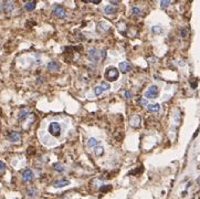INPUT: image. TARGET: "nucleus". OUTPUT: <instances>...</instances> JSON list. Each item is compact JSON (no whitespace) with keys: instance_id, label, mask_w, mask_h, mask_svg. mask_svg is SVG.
<instances>
[{"instance_id":"f257e3e1","label":"nucleus","mask_w":200,"mask_h":199,"mask_svg":"<svg viewBox=\"0 0 200 199\" xmlns=\"http://www.w3.org/2000/svg\"><path fill=\"white\" fill-rule=\"evenodd\" d=\"M119 77V73H118V70L116 67H107L105 71V79L109 82H114L116 80L118 79Z\"/></svg>"},{"instance_id":"f03ea898","label":"nucleus","mask_w":200,"mask_h":199,"mask_svg":"<svg viewBox=\"0 0 200 199\" xmlns=\"http://www.w3.org/2000/svg\"><path fill=\"white\" fill-rule=\"evenodd\" d=\"M49 133L54 136V137H59L61 134V126L59 123L57 122H52L50 125H49Z\"/></svg>"},{"instance_id":"7ed1b4c3","label":"nucleus","mask_w":200,"mask_h":199,"mask_svg":"<svg viewBox=\"0 0 200 199\" xmlns=\"http://www.w3.org/2000/svg\"><path fill=\"white\" fill-rule=\"evenodd\" d=\"M158 93H159V91H158V87L156 85H150L148 87V90L146 91L145 93V96L146 98H157V95Z\"/></svg>"},{"instance_id":"20e7f679","label":"nucleus","mask_w":200,"mask_h":199,"mask_svg":"<svg viewBox=\"0 0 200 199\" xmlns=\"http://www.w3.org/2000/svg\"><path fill=\"white\" fill-rule=\"evenodd\" d=\"M33 179V172L31 169H26L22 173V181L23 183H30Z\"/></svg>"},{"instance_id":"39448f33","label":"nucleus","mask_w":200,"mask_h":199,"mask_svg":"<svg viewBox=\"0 0 200 199\" xmlns=\"http://www.w3.org/2000/svg\"><path fill=\"white\" fill-rule=\"evenodd\" d=\"M53 15H57V17L60 18V19H63V18L67 17L65 10H64L61 6H55L54 8H53Z\"/></svg>"},{"instance_id":"423d86ee","label":"nucleus","mask_w":200,"mask_h":199,"mask_svg":"<svg viewBox=\"0 0 200 199\" xmlns=\"http://www.w3.org/2000/svg\"><path fill=\"white\" fill-rule=\"evenodd\" d=\"M88 55L90 60H92L93 62H97L98 59H100V54H98V51H97L95 48H91V49L88 51Z\"/></svg>"},{"instance_id":"0eeeda50","label":"nucleus","mask_w":200,"mask_h":199,"mask_svg":"<svg viewBox=\"0 0 200 199\" xmlns=\"http://www.w3.org/2000/svg\"><path fill=\"white\" fill-rule=\"evenodd\" d=\"M8 138H9V141L12 142V143H17V142L20 141L21 135H20V133H18V132H11L9 134V136H8Z\"/></svg>"},{"instance_id":"6e6552de","label":"nucleus","mask_w":200,"mask_h":199,"mask_svg":"<svg viewBox=\"0 0 200 199\" xmlns=\"http://www.w3.org/2000/svg\"><path fill=\"white\" fill-rule=\"evenodd\" d=\"M118 67H119V70H121L122 73H127L130 71V64L128 62H121Z\"/></svg>"},{"instance_id":"1a4fd4ad","label":"nucleus","mask_w":200,"mask_h":199,"mask_svg":"<svg viewBox=\"0 0 200 199\" xmlns=\"http://www.w3.org/2000/svg\"><path fill=\"white\" fill-rule=\"evenodd\" d=\"M129 124H130V126H133V127H140V117L138 116V115H135V116H133L132 118H130Z\"/></svg>"},{"instance_id":"9d476101","label":"nucleus","mask_w":200,"mask_h":199,"mask_svg":"<svg viewBox=\"0 0 200 199\" xmlns=\"http://www.w3.org/2000/svg\"><path fill=\"white\" fill-rule=\"evenodd\" d=\"M67 185H70V181L65 180V179H61V180L55 181L54 184H53V187L54 188H62V187L67 186Z\"/></svg>"},{"instance_id":"9b49d317","label":"nucleus","mask_w":200,"mask_h":199,"mask_svg":"<svg viewBox=\"0 0 200 199\" xmlns=\"http://www.w3.org/2000/svg\"><path fill=\"white\" fill-rule=\"evenodd\" d=\"M3 10L6 11V12H11L12 10H13V2L8 0L6 2L3 3Z\"/></svg>"},{"instance_id":"f8f14e48","label":"nucleus","mask_w":200,"mask_h":199,"mask_svg":"<svg viewBox=\"0 0 200 199\" xmlns=\"http://www.w3.org/2000/svg\"><path fill=\"white\" fill-rule=\"evenodd\" d=\"M116 11H117V9L114 8L113 6H106L105 8H104V12H105V15H115Z\"/></svg>"},{"instance_id":"ddd939ff","label":"nucleus","mask_w":200,"mask_h":199,"mask_svg":"<svg viewBox=\"0 0 200 199\" xmlns=\"http://www.w3.org/2000/svg\"><path fill=\"white\" fill-rule=\"evenodd\" d=\"M47 69H48L49 71H52V72H54V71H58L59 69H60V67H59V64L57 63V62L52 61V62H50V63H48V65H47Z\"/></svg>"},{"instance_id":"4468645a","label":"nucleus","mask_w":200,"mask_h":199,"mask_svg":"<svg viewBox=\"0 0 200 199\" xmlns=\"http://www.w3.org/2000/svg\"><path fill=\"white\" fill-rule=\"evenodd\" d=\"M146 108H147V111L150 112V113H155V112H158V111H159L160 106H159V104H148L146 106Z\"/></svg>"},{"instance_id":"2eb2a0df","label":"nucleus","mask_w":200,"mask_h":199,"mask_svg":"<svg viewBox=\"0 0 200 199\" xmlns=\"http://www.w3.org/2000/svg\"><path fill=\"white\" fill-rule=\"evenodd\" d=\"M36 3L34 1H31V2H28L24 5V9L27 10V11H32V10L36 9Z\"/></svg>"},{"instance_id":"dca6fc26","label":"nucleus","mask_w":200,"mask_h":199,"mask_svg":"<svg viewBox=\"0 0 200 199\" xmlns=\"http://www.w3.org/2000/svg\"><path fill=\"white\" fill-rule=\"evenodd\" d=\"M104 153V148L102 146H98L97 145L96 147H94V155L95 156H102Z\"/></svg>"},{"instance_id":"f3484780","label":"nucleus","mask_w":200,"mask_h":199,"mask_svg":"<svg viewBox=\"0 0 200 199\" xmlns=\"http://www.w3.org/2000/svg\"><path fill=\"white\" fill-rule=\"evenodd\" d=\"M97 146V141L95 139L94 137H91L88 138V147H90V148H94V147Z\"/></svg>"},{"instance_id":"a211bd4d","label":"nucleus","mask_w":200,"mask_h":199,"mask_svg":"<svg viewBox=\"0 0 200 199\" xmlns=\"http://www.w3.org/2000/svg\"><path fill=\"white\" fill-rule=\"evenodd\" d=\"M29 110L28 108H24V110H22L20 113H19V119H26L28 117V115H29Z\"/></svg>"},{"instance_id":"6ab92c4d","label":"nucleus","mask_w":200,"mask_h":199,"mask_svg":"<svg viewBox=\"0 0 200 199\" xmlns=\"http://www.w3.org/2000/svg\"><path fill=\"white\" fill-rule=\"evenodd\" d=\"M98 29H100L102 32H106V31L109 30V26L106 25L105 22H100V23H98Z\"/></svg>"},{"instance_id":"aec40b11","label":"nucleus","mask_w":200,"mask_h":199,"mask_svg":"<svg viewBox=\"0 0 200 199\" xmlns=\"http://www.w3.org/2000/svg\"><path fill=\"white\" fill-rule=\"evenodd\" d=\"M53 168L55 169V172H58V173H63L64 172V167L61 165L60 163H55L54 165H53Z\"/></svg>"},{"instance_id":"412c9836","label":"nucleus","mask_w":200,"mask_h":199,"mask_svg":"<svg viewBox=\"0 0 200 199\" xmlns=\"http://www.w3.org/2000/svg\"><path fill=\"white\" fill-rule=\"evenodd\" d=\"M27 195L29 197H36V188H33V187H31V188H28Z\"/></svg>"},{"instance_id":"4be33fe9","label":"nucleus","mask_w":200,"mask_h":199,"mask_svg":"<svg viewBox=\"0 0 200 199\" xmlns=\"http://www.w3.org/2000/svg\"><path fill=\"white\" fill-rule=\"evenodd\" d=\"M170 0H160V7L161 9H166L167 7L169 6Z\"/></svg>"},{"instance_id":"5701e85b","label":"nucleus","mask_w":200,"mask_h":199,"mask_svg":"<svg viewBox=\"0 0 200 199\" xmlns=\"http://www.w3.org/2000/svg\"><path fill=\"white\" fill-rule=\"evenodd\" d=\"M140 13H142V11H140V9L138 8V7H133V8H132V15H140Z\"/></svg>"},{"instance_id":"b1692460","label":"nucleus","mask_w":200,"mask_h":199,"mask_svg":"<svg viewBox=\"0 0 200 199\" xmlns=\"http://www.w3.org/2000/svg\"><path fill=\"white\" fill-rule=\"evenodd\" d=\"M152 31H153V33H156V34H159L161 33V28L159 27V26H154V27L152 28Z\"/></svg>"},{"instance_id":"393cba45","label":"nucleus","mask_w":200,"mask_h":199,"mask_svg":"<svg viewBox=\"0 0 200 199\" xmlns=\"http://www.w3.org/2000/svg\"><path fill=\"white\" fill-rule=\"evenodd\" d=\"M100 86L104 90V91H109V90L111 89V85H109V83H107V82H102Z\"/></svg>"},{"instance_id":"a878e982","label":"nucleus","mask_w":200,"mask_h":199,"mask_svg":"<svg viewBox=\"0 0 200 199\" xmlns=\"http://www.w3.org/2000/svg\"><path fill=\"white\" fill-rule=\"evenodd\" d=\"M103 92H104V90L102 89L101 86H96V87L94 89V93H95V95H96V96H100V95L102 94Z\"/></svg>"},{"instance_id":"bb28decb","label":"nucleus","mask_w":200,"mask_h":199,"mask_svg":"<svg viewBox=\"0 0 200 199\" xmlns=\"http://www.w3.org/2000/svg\"><path fill=\"white\" fill-rule=\"evenodd\" d=\"M111 188H112V186H109V185H106V186H102L100 188L101 193H106V191H109V190H111Z\"/></svg>"},{"instance_id":"cd10ccee","label":"nucleus","mask_w":200,"mask_h":199,"mask_svg":"<svg viewBox=\"0 0 200 199\" xmlns=\"http://www.w3.org/2000/svg\"><path fill=\"white\" fill-rule=\"evenodd\" d=\"M138 104L142 105V106H147L148 105V101L146 98H140V101H138Z\"/></svg>"},{"instance_id":"c85d7f7f","label":"nucleus","mask_w":200,"mask_h":199,"mask_svg":"<svg viewBox=\"0 0 200 199\" xmlns=\"http://www.w3.org/2000/svg\"><path fill=\"white\" fill-rule=\"evenodd\" d=\"M5 169H6V164L0 160V172H3Z\"/></svg>"},{"instance_id":"c756f323","label":"nucleus","mask_w":200,"mask_h":199,"mask_svg":"<svg viewBox=\"0 0 200 199\" xmlns=\"http://www.w3.org/2000/svg\"><path fill=\"white\" fill-rule=\"evenodd\" d=\"M124 96L126 98H127V100H129L130 98H132V94H130V92L129 91H125V93H124Z\"/></svg>"},{"instance_id":"7c9ffc66","label":"nucleus","mask_w":200,"mask_h":199,"mask_svg":"<svg viewBox=\"0 0 200 199\" xmlns=\"http://www.w3.org/2000/svg\"><path fill=\"white\" fill-rule=\"evenodd\" d=\"M186 36H187V30H186V29H182L181 30V37L185 38Z\"/></svg>"},{"instance_id":"2f4dec72","label":"nucleus","mask_w":200,"mask_h":199,"mask_svg":"<svg viewBox=\"0 0 200 199\" xmlns=\"http://www.w3.org/2000/svg\"><path fill=\"white\" fill-rule=\"evenodd\" d=\"M102 58H103V59L106 58V51H105V50H103V51H102Z\"/></svg>"},{"instance_id":"473e14b6","label":"nucleus","mask_w":200,"mask_h":199,"mask_svg":"<svg viewBox=\"0 0 200 199\" xmlns=\"http://www.w3.org/2000/svg\"><path fill=\"white\" fill-rule=\"evenodd\" d=\"M92 2H93V3H95V5H97V3H100V2H101V0H93V1H92Z\"/></svg>"},{"instance_id":"72a5a7b5","label":"nucleus","mask_w":200,"mask_h":199,"mask_svg":"<svg viewBox=\"0 0 200 199\" xmlns=\"http://www.w3.org/2000/svg\"><path fill=\"white\" fill-rule=\"evenodd\" d=\"M83 1H84V2H92L93 0H83Z\"/></svg>"},{"instance_id":"f704fd0d","label":"nucleus","mask_w":200,"mask_h":199,"mask_svg":"<svg viewBox=\"0 0 200 199\" xmlns=\"http://www.w3.org/2000/svg\"><path fill=\"white\" fill-rule=\"evenodd\" d=\"M198 184H199V186H200V178L198 179Z\"/></svg>"},{"instance_id":"c9c22d12","label":"nucleus","mask_w":200,"mask_h":199,"mask_svg":"<svg viewBox=\"0 0 200 199\" xmlns=\"http://www.w3.org/2000/svg\"><path fill=\"white\" fill-rule=\"evenodd\" d=\"M60 199H67V198H65V197H63V198H60Z\"/></svg>"}]
</instances>
